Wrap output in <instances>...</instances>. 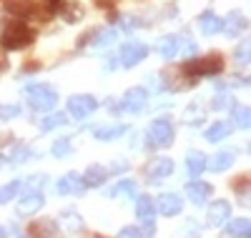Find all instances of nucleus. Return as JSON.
Instances as JSON below:
<instances>
[{
	"label": "nucleus",
	"instance_id": "nucleus-23",
	"mask_svg": "<svg viewBox=\"0 0 251 238\" xmlns=\"http://www.w3.org/2000/svg\"><path fill=\"white\" fill-rule=\"evenodd\" d=\"M128 128H126L123 123H118V125H108V128H98L96 131V138L98 141H113V138H118V136H123Z\"/></svg>",
	"mask_w": 251,
	"mask_h": 238
},
{
	"label": "nucleus",
	"instance_id": "nucleus-17",
	"mask_svg": "<svg viewBox=\"0 0 251 238\" xmlns=\"http://www.w3.org/2000/svg\"><path fill=\"white\" fill-rule=\"evenodd\" d=\"M234 161H236V156L228 153V150H224V153H216L214 158H206V168L214 170V173H221V170H226V168H231Z\"/></svg>",
	"mask_w": 251,
	"mask_h": 238
},
{
	"label": "nucleus",
	"instance_id": "nucleus-36",
	"mask_svg": "<svg viewBox=\"0 0 251 238\" xmlns=\"http://www.w3.org/2000/svg\"><path fill=\"white\" fill-rule=\"evenodd\" d=\"M236 55H239V63H241V66H246V63H249V43H246V40L239 46Z\"/></svg>",
	"mask_w": 251,
	"mask_h": 238
},
{
	"label": "nucleus",
	"instance_id": "nucleus-27",
	"mask_svg": "<svg viewBox=\"0 0 251 238\" xmlns=\"http://www.w3.org/2000/svg\"><path fill=\"white\" fill-rule=\"evenodd\" d=\"M20 186H23V181H10L8 186H0V206L8 203L15 198V193L20 190Z\"/></svg>",
	"mask_w": 251,
	"mask_h": 238
},
{
	"label": "nucleus",
	"instance_id": "nucleus-2",
	"mask_svg": "<svg viewBox=\"0 0 251 238\" xmlns=\"http://www.w3.org/2000/svg\"><path fill=\"white\" fill-rule=\"evenodd\" d=\"M25 95L33 111H53L55 103H58V93L53 91V85L48 83H33L25 85Z\"/></svg>",
	"mask_w": 251,
	"mask_h": 238
},
{
	"label": "nucleus",
	"instance_id": "nucleus-20",
	"mask_svg": "<svg viewBox=\"0 0 251 238\" xmlns=\"http://www.w3.org/2000/svg\"><path fill=\"white\" fill-rule=\"evenodd\" d=\"M181 50V38L178 35H166L161 43H158V53L163 58H176V53Z\"/></svg>",
	"mask_w": 251,
	"mask_h": 238
},
{
	"label": "nucleus",
	"instance_id": "nucleus-8",
	"mask_svg": "<svg viewBox=\"0 0 251 238\" xmlns=\"http://www.w3.org/2000/svg\"><path fill=\"white\" fill-rule=\"evenodd\" d=\"M43 193H40L38 188H30L28 193H25V196L23 198H20L18 201V215H33L35 211H40V208H43Z\"/></svg>",
	"mask_w": 251,
	"mask_h": 238
},
{
	"label": "nucleus",
	"instance_id": "nucleus-10",
	"mask_svg": "<svg viewBox=\"0 0 251 238\" xmlns=\"http://www.w3.org/2000/svg\"><path fill=\"white\" fill-rule=\"evenodd\" d=\"M55 190L60 193V196H68V193H80L86 190V183H83V176L80 173H75V170H71V173H66L58 183H55Z\"/></svg>",
	"mask_w": 251,
	"mask_h": 238
},
{
	"label": "nucleus",
	"instance_id": "nucleus-35",
	"mask_svg": "<svg viewBox=\"0 0 251 238\" xmlns=\"http://www.w3.org/2000/svg\"><path fill=\"white\" fill-rule=\"evenodd\" d=\"M118 238H141V231L133 228V226H126V228L118 231Z\"/></svg>",
	"mask_w": 251,
	"mask_h": 238
},
{
	"label": "nucleus",
	"instance_id": "nucleus-38",
	"mask_svg": "<svg viewBox=\"0 0 251 238\" xmlns=\"http://www.w3.org/2000/svg\"><path fill=\"white\" fill-rule=\"evenodd\" d=\"M123 170H128V163H126V161H113V166H111V173H123Z\"/></svg>",
	"mask_w": 251,
	"mask_h": 238
},
{
	"label": "nucleus",
	"instance_id": "nucleus-12",
	"mask_svg": "<svg viewBox=\"0 0 251 238\" xmlns=\"http://www.w3.org/2000/svg\"><path fill=\"white\" fill-rule=\"evenodd\" d=\"M231 215V206L226 201H216L208 206V226H224Z\"/></svg>",
	"mask_w": 251,
	"mask_h": 238
},
{
	"label": "nucleus",
	"instance_id": "nucleus-1",
	"mask_svg": "<svg viewBox=\"0 0 251 238\" xmlns=\"http://www.w3.org/2000/svg\"><path fill=\"white\" fill-rule=\"evenodd\" d=\"M33 40H35V30L20 18L5 23L3 33H0V43H3L5 50H23V48L30 46Z\"/></svg>",
	"mask_w": 251,
	"mask_h": 238
},
{
	"label": "nucleus",
	"instance_id": "nucleus-34",
	"mask_svg": "<svg viewBox=\"0 0 251 238\" xmlns=\"http://www.w3.org/2000/svg\"><path fill=\"white\" fill-rule=\"evenodd\" d=\"M20 116V108L18 105H0V120H10Z\"/></svg>",
	"mask_w": 251,
	"mask_h": 238
},
{
	"label": "nucleus",
	"instance_id": "nucleus-40",
	"mask_svg": "<svg viewBox=\"0 0 251 238\" xmlns=\"http://www.w3.org/2000/svg\"><path fill=\"white\" fill-rule=\"evenodd\" d=\"M0 238H5V228L3 226H0Z\"/></svg>",
	"mask_w": 251,
	"mask_h": 238
},
{
	"label": "nucleus",
	"instance_id": "nucleus-9",
	"mask_svg": "<svg viewBox=\"0 0 251 238\" xmlns=\"http://www.w3.org/2000/svg\"><path fill=\"white\" fill-rule=\"evenodd\" d=\"M146 55H149V48H146L143 43H126L123 50H121V63L126 68H133Z\"/></svg>",
	"mask_w": 251,
	"mask_h": 238
},
{
	"label": "nucleus",
	"instance_id": "nucleus-15",
	"mask_svg": "<svg viewBox=\"0 0 251 238\" xmlns=\"http://www.w3.org/2000/svg\"><path fill=\"white\" fill-rule=\"evenodd\" d=\"M186 170L191 178H199L201 173L206 170V156L201 153V150H188L186 156Z\"/></svg>",
	"mask_w": 251,
	"mask_h": 238
},
{
	"label": "nucleus",
	"instance_id": "nucleus-31",
	"mask_svg": "<svg viewBox=\"0 0 251 238\" xmlns=\"http://www.w3.org/2000/svg\"><path fill=\"white\" fill-rule=\"evenodd\" d=\"M224 28H226V33L236 35V33L244 28V18H241V15H231V18H228V23H224Z\"/></svg>",
	"mask_w": 251,
	"mask_h": 238
},
{
	"label": "nucleus",
	"instance_id": "nucleus-11",
	"mask_svg": "<svg viewBox=\"0 0 251 238\" xmlns=\"http://www.w3.org/2000/svg\"><path fill=\"white\" fill-rule=\"evenodd\" d=\"M186 196H188V201H191L194 206H203L208 201V196H211V186L194 178L191 183L186 186Z\"/></svg>",
	"mask_w": 251,
	"mask_h": 238
},
{
	"label": "nucleus",
	"instance_id": "nucleus-13",
	"mask_svg": "<svg viewBox=\"0 0 251 238\" xmlns=\"http://www.w3.org/2000/svg\"><path fill=\"white\" fill-rule=\"evenodd\" d=\"M156 203H158V211L163 215H178L181 208H183V201L176 196V193H161Z\"/></svg>",
	"mask_w": 251,
	"mask_h": 238
},
{
	"label": "nucleus",
	"instance_id": "nucleus-33",
	"mask_svg": "<svg viewBox=\"0 0 251 238\" xmlns=\"http://www.w3.org/2000/svg\"><path fill=\"white\" fill-rule=\"evenodd\" d=\"M156 233V223H153V215H146V218H141V236H153Z\"/></svg>",
	"mask_w": 251,
	"mask_h": 238
},
{
	"label": "nucleus",
	"instance_id": "nucleus-29",
	"mask_svg": "<svg viewBox=\"0 0 251 238\" xmlns=\"http://www.w3.org/2000/svg\"><path fill=\"white\" fill-rule=\"evenodd\" d=\"M63 218H66V226H68L71 233H75V231L83 228V218H80L78 213H73V211H66V213H63Z\"/></svg>",
	"mask_w": 251,
	"mask_h": 238
},
{
	"label": "nucleus",
	"instance_id": "nucleus-22",
	"mask_svg": "<svg viewBox=\"0 0 251 238\" xmlns=\"http://www.w3.org/2000/svg\"><path fill=\"white\" fill-rule=\"evenodd\" d=\"M8 158H10L13 163H25V161L33 158V150H30L28 145H23V143H13V145L8 148Z\"/></svg>",
	"mask_w": 251,
	"mask_h": 238
},
{
	"label": "nucleus",
	"instance_id": "nucleus-24",
	"mask_svg": "<svg viewBox=\"0 0 251 238\" xmlns=\"http://www.w3.org/2000/svg\"><path fill=\"white\" fill-rule=\"evenodd\" d=\"M136 213H138V218L153 215V213H156V201H153L151 196H138V201H136Z\"/></svg>",
	"mask_w": 251,
	"mask_h": 238
},
{
	"label": "nucleus",
	"instance_id": "nucleus-30",
	"mask_svg": "<svg viewBox=\"0 0 251 238\" xmlns=\"http://www.w3.org/2000/svg\"><path fill=\"white\" fill-rule=\"evenodd\" d=\"M231 111H234V123H236L239 128H249V118H251L249 108H239V105H234Z\"/></svg>",
	"mask_w": 251,
	"mask_h": 238
},
{
	"label": "nucleus",
	"instance_id": "nucleus-26",
	"mask_svg": "<svg viewBox=\"0 0 251 238\" xmlns=\"http://www.w3.org/2000/svg\"><path fill=\"white\" fill-rule=\"evenodd\" d=\"M66 123H68L66 113H50V116H46L43 120H40V131H53V128L66 125Z\"/></svg>",
	"mask_w": 251,
	"mask_h": 238
},
{
	"label": "nucleus",
	"instance_id": "nucleus-7",
	"mask_svg": "<svg viewBox=\"0 0 251 238\" xmlns=\"http://www.w3.org/2000/svg\"><path fill=\"white\" fill-rule=\"evenodd\" d=\"M146 100H149V93H146L143 88H131V91H126V95L121 100V111H126V113H141L146 108Z\"/></svg>",
	"mask_w": 251,
	"mask_h": 238
},
{
	"label": "nucleus",
	"instance_id": "nucleus-18",
	"mask_svg": "<svg viewBox=\"0 0 251 238\" xmlns=\"http://www.w3.org/2000/svg\"><path fill=\"white\" fill-rule=\"evenodd\" d=\"M108 178V170L103 168V166H88V170H86V176H83V183H86V188H91V186H103V181Z\"/></svg>",
	"mask_w": 251,
	"mask_h": 238
},
{
	"label": "nucleus",
	"instance_id": "nucleus-37",
	"mask_svg": "<svg viewBox=\"0 0 251 238\" xmlns=\"http://www.w3.org/2000/svg\"><path fill=\"white\" fill-rule=\"evenodd\" d=\"M116 38V30H108V33H100L98 40H93V46H106V43H111Z\"/></svg>",
	"mask_w": 251,
	"mask_h": 238
},
{
	"label": "nucleus",
	"instance_id": "nucleus-25",
	"mask_svg": "<svg viewBox=\"0 0 251 238\" xmlns=\"http://www.w3.org/2000/svg\"><path fill=\"white\" fill-rule=\"evenodd\" d=\"M108 196H128V198H136V181H121V183H116L108 190Z\"/></svg>",
	"mask_w": 251,
	"mask_h": 238
},
{
	"label": "nucleus",
	"instance_id": "nucleus-6",
	"mask_svg": "<svg viewBox=\"0 0 251 238\" xmlns=\"http://www.w3.org/2000/svg\"><path fill=\"white\" fill-rule=\"evenodd\" d=\"M174 173V161L171 158H156L146 166V176H149V183H161L163 178H169Z\"/></svg>",
	"mask_w": 251,
	"mask_h": 238
},
{
	"label": "nucleus",
	"instance_id": "nucleus-3",
	"mask_svg": "<svg viewBox=\"0 0 251 238\" xmlns=\"http://www.w3.org/2000/svg\"><path fill=\"white\" fill-rule=\"evenodd\" d=\"M221 68H224V60H221L219 53H211V55H206V58L186 60V63H183V73L194 75V78H201V75H216V73H221Z\"/></svg>",
	"mask_w": 251,
	"mask_h": 238
},
{
	"label": "nucleus",
	"instance_id": "nucleus-28",
	"mask_svg": "<svg viewBox=\"0 0 251 238\" xmlns=\"http://www.w3.org/2000/svg\"><path fill=\"white\" fill-rule=\"evenodd\" d=\"M71 153V138H58L53 143V156L55 158H66Z\"/></svg>",
	"mask_w": 251,
	"mask_h": 238
},
{
	"label": "nucleus",
	"instance_id": "nucleus-21",
	"mask_svg": "<svg viewBox=\"0 0 251 238\" xmlns=\"http://www.w3.org/2000/svg\"><path fill=\"white\" fill-rule=\"evenodd\" d=\"M226 233L231 236V238H249L251 236V226H249L246 218H236V221H228Z\"/></svg>",
	"mask_w": 251,
	"mask_h": 238
},
{
	"label": "nucleus",
	"instance_id": "nucleus-16",
	"mask_svg": "<svg viewBox=\"0 0 251 238\" xmlns=\"http://www.w3.org/2000/svg\"><path fill=\"white\" fill-rule=\"evenodd\" d=\"M199 28H201V33H206V35H214V33L224 30V20H221L216 13L206 10V13H201V18H199Z\"/></svg>",
	"mask_w": 251,
	"mask_h": 238
},
{
	"label": "nucleus",
	"instance_id": "nucleus-5",
	"mask_svg": "<svg viewBox=\"0 0 251 238\" xmlns=\"http://www.w3.org/2000/svg\"><path fill=\"white\" fill-rule=\"evenodd\" d=\"M98 108V100L93 98V95H71L68 98V113L71 116H75V118H86V116H91L93 111Z\"/></svg>",
	"mask_w": 251,
	"mask_h": 238
},
{
	"label": "nucleus",
	"instance_id": "nucleus-32",
	"mask_svg": "<svg viewBox=\"0 0 251 238\" xmlns=\"http://www.w3.org/2000/svg\"><path fill=\"white\" fill-rule=\"evenodd\" d=\"M234 105H236V100H234L231 95H216V100H214L216 111H231Z\"/></svg>",
	"mask_w": 251,
	"mask_h": 238
},
{
	"label": "nucleus",
	"instance_id": "nucleus-14",
	"mask_svg": "<svg viewBox=\"0 0 251 238\" xmlns=\"http://www.w3.org/2000/svg\"><path fill=\"white\" fill-rule=\"evenodd\" d=\"M30 236H33V238H60V236H58V226H55L53 218L33 221V223H30Z\"/></svg>",
	"mask_w": 251,
	"mask_h": 238
},
{
	"label": "nucleus",
	"instance_id": "nucleus-39",
	"mask_svg": "<svg viewBox=\"0 0 251 238\" xmlns=\"http://www.w3.org/2000/svg\"><path fill=\"white\" fill-rule=\"evenodd\" d=\"M38 3H43V5H46V8L50 10V13L60 8V0H38Z\"/></svg>",
	"mask_w": 251,
	"mask_h": 238
},
{
	"label": "nucleus",
	"instance_id": "nucleus-4",
	"mask_svg": "<svg viewBox=\"0 0 251 238\" xmlns=\"http://www.w3.org/2000/svg\"><path fill=\"white\" fill-rule=\"evenodd\" d=\"M149 141H151V145H161V148L171 145V141H174V125H171V120L169 118H156L151 123V128H149Z\"/></svg>",
	"mask_w": 251,
	"mask_h": 238
},
{
	"label": "nucleus",
	"instance_id": "nucleus-19",
	"mask_svg": "<svg viewBox=\"0 0 251 238\" xmlns=\"http://www.w3.org/2000/svg\"><path fill=\"white\" fill-rule=\"evenodd\" d=\"M228 133H231V123H226V120H216L211 128H206V141L208 143H216V141H224Z\"/></svg>",
	"mask_w": 251,
	"mask_h": 238
}]
</instances>
